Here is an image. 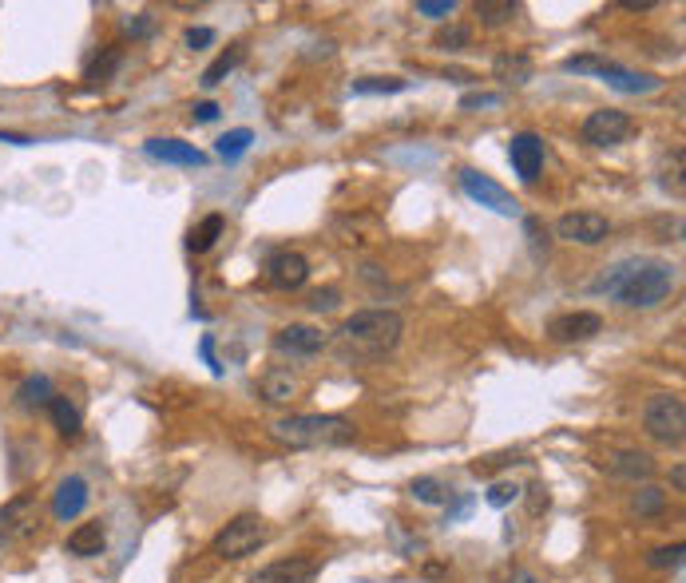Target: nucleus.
Segmentation results:
<instances>
[{"label": "nucleus", "instance_id": "obj_49", "mask_svg": "<svg viewBox=\"0 0 686 583\" xmlns=\"http://www.w3.org/2000/svg\"><path fill=\"white\" fill-rule=\"evenodd\" d=\"M0 139H4V143H16V147H24V143H32L28 135H16V131H0Z\"/></svg>", "mask_w": 686, "mask_h": 583}, {"label": "nucleus", "instance_id": "obj_12", "mask_svg": "<svg viewBox=\"0 0 686 583\" xmlns=\"http://www.w3.org/2000/svg\"><path fill=\"white\" fill-rule=\"evenodd\" d=\"M603 330V318L591 314V310H572V314H560L548 322V338L560 342V346H575V342H591L595 334Z\"/></svg>", "mask_w": 686, "mask_h": 583}, {"label": "nucleus", "instance_id": "obj_42", "mask_svg": "<svg viewBox=\"0 0 686 583\" xmlns=\"http://www.w3.org/2000/svg\"><path fill=\"white\" fill-rule=\"evenodd\" d=\"M528 492H532V496H528V512H532V516H540V512H548V504H552V496H548V488H544V484H532Z\"/></svg>", "mask_w": 686, "mask_h": 583}, {"label": "nucleus", "instance_id": "obj_8", "mask_svg": "<svg viewBox=\"0 0 686 583\" xmlns=\"http://www.w3.org/2000/svg\"><path fill=\"white\" fill-rule=\"evenodd\" d=\"M579 135L591 147H619V143H627L635 135V119L627 112H619V108H599V112H591L583 119Z\"/></svg>", "mask_w": 686, "mask_h": 583}, {"label": "nucleus", "instance_id": "obj_10", "mask_svg": "<svg viewBox=\"0 0 686 583\" xmlns=\"http://www.w3.org/2000/svg\"><path fill=\"white\" fill-rule=\"evenodd\" d=\"M508 163L524 183H536L544 171V139L536 131H520L508 139Z\"/></svg>", "mask_w": 686, "mask_h": 583}, {"label": "nucleus", "instance_id": "obj_48", "mask_svg": "<svg viewBox=\"0 0 686 583\" xmlns=\"http://www.w3.org/2000/svg\"><path fill=\"white\" fill-rule=\"evenodd\" d=\"M671 484H675V492H683L686 488V468L675 465V472H671Z\"/></svg>", "mask_w": 686, "mask_h": 583}, {"label": "nucleus", "instance_id": "obj_28", "mask_svg": "<svg viewBox=\"0 0 686 583\" xmlns=\"http://www.w3.org/2000/svg\"><path fill=\"white\" fill-rule=\"evenodd\" d=\"M516 12H520L516 0H480V4H476V16H480L484 28H500V24H508Z\"/></svg>", "mask_w": 686, "mask_h": 583}, {"label": "nucleus", "instance_id": "obj_33", "mask_svg": "<svg viewBox=\"0 0 686 583\" xmlns=\"http://www.w3.org/2000/svg\"><path fill=\"white\" fill-rule=\"evenodd\" d=\"M683 163H686L683 147H675L671 159H667V167H663V187H667L675 199H683Z\"/></svg>", "mask_w": 686, "mask_h": 583}, {"label": "nucleus", "instance_id": "obj_1", "mask_svg": "<svg viewBox=\"0 0 686 583\" xmlns=\"http://www.w3.org/2000/svg\"><path fill=\"white\" fill-rule=\"evenodd\" d=\"M679 286V274L671 262L663 258H623L615 266H607L599 278H595V294H607L615 298L619 306H631V310H655L663 306Z\"/></svg>", "mask_w": 686, "mask_h": 583}, {"label": "nucleus", "instance_id": "obj_11", "mask_svg": "<svg viewBox=\"0 0 686 583\" xmlns=\"http://www.w3.org/2000/svg\"><path fill=\"white\" fill-rule=\"evenodd\" d=\"M306 278H310L306 254H298V250H278V254L266 258V282H270L274 290H298V286H306Z\"/></svg>", "mask_w": 686, "mask_h": 583}, {"label": "nucleus", "instance_id": "obj_27", "mask_svg": "<svg viewBox=\"0 0 686 583\" xmlns=\"http://www.w3.org/2000/svg\"><path fill=\"white\" fill-rule=\"evenodd\" d=\"M242 60H246V48H242V44H230L227 52H223V56H219V60H215L207 72H203V88H219V84L227 80V76L234 72V68H238V64H242Z\"/></svg>", "mask_w": 686, "mask_h": 583}, {"label": "nucleus", "instance_id": "obj_3", "mask_svg": "<svg viewBox=\"0 0 686 583\" xmlns=\"http://www.w3.org/2000/svg\"><path fill=\"white\" fill-rule=\"evenodd\" d=\"M401 334H405V318L397 310H357L338 330L342 346L353 350V357H381L397 350Z\"/></svg>", "mask_w": 686, "mask_h": 583}, {"label": "nucleus", "instance_id": "obj_30", "mask_svg": "<svg viewBox=\"0 0 686 583\" xmlns=\"http://www.w3.org/2000/svg\"><path fill=\"white\" fill-rule=\"evenodd\" d=\"M250 143H254V131H250V127H234V131H227V135L219 139V155H223L227 163H234V159H242V155L250 151Z\"/></svg>", "mask_w": 686, "mask_h": 583}, {"label": "nucleus", "instance_id": "obj_36", "mask_svg": "<svg viewBox=\"0 0 686 583\" xmlns=\"http://www.w3.org/2000/svg\"><path fill=\"white\" fill-rule=\"evenodd\" d=\"M683 544H671V548H655L651 556H647V568H655V572H663V568H679L683 564Z\"/></svg>", "mask_w": 686, "mask_h": 583}, {"label": "nucleus", "instance_id": "obj_7", "mask_svg": "<svg viewBox=\"0 0 686 583\" xmlns=\"http://www.w3.org/2000/svg\"><path fill=\"white\" fill-rule=\"evenodd\" d=\"M36 528H40V504L32 492H20L0 508V548L28 540Z\"/></svg>", "mask_w": 686, "mask_h": 583}, {"label": "nucleus", "instance_id": "obj_9", "mask_svg": "<svg viewBox=\"0 0 686 583\" xmlns=\"http://www.w3.org/2000/svg\"><path fill=\"white\" fill-rule=\"evenodd\" d=\"M556 234H560L564 242H575V246H599V242H607L611 223H607V215H599V211H568V215L556 223Z\"/></svg>", "mask_w": 686, "mask_h": 583}, {"label": "nucleus", "instance_id": "obj_6", "mask_svg": "<svg viewBox=\"0 0 686 583\" xmlns=\"http://www.w3.org/2000/svg\"><path fill=\"white\" fill-rule=\"evenodd\" d=\"M460 191H464L472 203H480V207H488V211H496V215H504V219H516V215H520L516 195L504 191V187H500L492 175H484V171L464 167V171H460Z\"/></svg>", "mask_w": 686, "mask_h": 583}, {"label": "nucleus", "instance_id": "obj_39", "mask_svg": "<svg viewBox=\"0 0 686 583\" xmlns=\"http://www.w3.org/2000/svg\"><path fill=\"white\" fill-rule=\"evenodd\" d=\"M417 12L429 20H449L457 12V0H417Z\"/></svg>", "mask_w": 686, "mask_h": 583}, {"label": "nucleus", "instance_id": "obj_29", "mask_svg": "<svg viewBox=\"0 0 686 583\" xmlns=\"http://www.w3.org/2000/svg\"><path fill=\"white\" fill-rule=\"evenodd\" d=\"M409 492L421 500V504H449V484L445 480H437V476H417L413 484H409Z\"/></svg>", "mask_w": 686, "mask_h": 583}, {"label": "nucleus", "instance_id": "obj_32", "mask_svg": "<svg viewBox=\"0 0 686 583\" xmlns=\"http://www.w3.org/2000/svg\"><path fill=\"white\" fill-rule=\"evenodd\" d=\"M433 44H437L441 52H464V48L472 44V28H464V24H449V28H441V32L433 36Z\"/></svg>", "mask_w": 686, "mask_h": 583}, {"label": "nucleus", "instance_id": "obj_19", "mask_svg": "<svg viewBox=\"0 0 686 583\" xmlns=\"http://www.w3.org/2000/svg\"><path fill=\"white\" fill-rule=\"evenodd\" d=\"M607 472L619 476V480H631V484H639V480L647 484L655 476V461L647 453H639V449H619V453L607 457Z\"/></svg>", "mask_w": 686, "mask_h": 583}, {"label": "nucleus", "instance_id": "obj_15", "mask_svg": "<svg viewBox=\"0 0 686 583\" xmlns=\"http://www.w3.org/2000/svg\"><path fill=\"white\" fill-rule=\"evenodd\" d=\"M88 480L84 476H64L60 484H56V492H52V516L56 520H76L84 508H88Z\"/></svg>", "mask_w": 686, "mask_h": 583}, {"label": "nucleus", "instance_id": "obj_18", "mask_svg": "<svg viewBox=\"0 0 686 583\" xmlns=\"http://www.w3.org/2000/svg\"><path fill=\"white\" fill-rule=\"evenodd\" d=\"M104 548H108V528H104L100 520L80 524V528L68 536V544H64V552L76 556V560H96V556H104Z\"/></svg>", "mask_w": 686, "mask_h": 583}, {"label": "nucleus", "instance_id": "obj_5", "mask_svg": "<svg viewBox=\"0 0 686 583\" xmlns=\"http://www.w3.org/2000/svg\"><path fill=\"white\" fill-rule=\"evenodd\" d=\"M643 429L663 445L686 441V405L679 393H655L643 409Z\"/></svg>", "mask_w": 686, "mask_h": 583}, {"label": "nucleus", "instance_id": "obj_16", "mask_svg": "<svg viewBox=\"0 0 686 583\" xmlns=\"http://www.w3.org/2000/svg\"><path fill=\"white\" fill-rule=\"evenodd\" d=\"M599 80H607V88H615V92H623V96H643V92H659V88H663L659 76H651V72H631V68H619V64H611V60H607V68L599 72Z\"/></svg>", "mask_w": 686, "mask_h": 583}, {"label": "nucleus", "instance_id": "obj_43", "mask_svg": "<svg viewBox=\"0 0 686 583\" xmlns=\"http://www.w3.org/2000/svg\"><path fill=\"white\" fill-rule=\"evenodd\" d=\"M524 231H528V238H532V246H536V250H544V254H548V227H544L540 219H524Z\"/></svg>", "mask_w": 686, "mask_h": 583}, {"label": "nucleus", "instance_id": "obj_40", "mask_svg": "<svg viewBox=\"0 0 686 583\" xmlns=\"http://www.w3.org/2000/svg\"><path fill=\"white\" fill-rule=\"evenodd\" d=\"M338 302H342V294H338L334 286L310 294V310H314V314H330V310H338Z\"/></svg>", "mask_w": 686, "mask_h": 583}, {"label": "nucleus", "instance_id": "obj_50", "mask_svg": "<svg viewBox=\"0 0 686 583\" xmlns=\"http://www.w3.org/2000/svg\"><path fill=\"white\" fill-rule=\"evenodd\" d=\"M508 583H540V580H536L532 572H512V580H508Z\"/></svg>", "mask_w": 686, "mask_h": 583}, {"label": "nucleus", "instance_id": "obj_45", "mask_svg": "<svg viewBox=\"0 0 686 583\" xmlns=\"http://www.w3.org/2000/svg\"><path fill=\"white\" fill-rule=\"evenodd\" d=\"M199 353H203V361L211 365V373H215V377H223V365H219V357H215V338H211V334L199 342Z\"/></svg>", "mask_w": 686, "mask_h": 583}, {"label": "nucleus", "instance_id": "obj_44", "mask_svg": "<svg viewBox=\"0 0 686 583\" xmlns=\"http://www.w3.org/2000/svg\"><path fill=\"white\" fill-rule=\"evenodd\" d=\"M207 44H215V28H191L187 32V48H207Z\"/></svg>", "mask_w": 686, "mask_h": 583}, {"label": "nucleus", "instance_id": "obj_35", "mask_svg": "<svg viewBox=\"0 0 686 583\" xmlns=\"http://www.w3.org/2000/svg\"><path fill=\"white\" fill-rule=\"evenodd\" d=\"M564 68H568V72H575V76H599V72L607 68V60H603V56H595V52H583V56L564 60Z\"/></svg>", "mask_w": 686, "mask_h": 583}, {"label": "nucleus", "instance_id": "obj_34", "mask_svg": "<svg viewBox=\"0 0 686 583\" xmlns=\"http://www.w3.org/2000/svg\"><path fill=\"white\" fill-rule=\"evenodd\" d=\"M520 496H524V488L512 484V480H496V484L488 488V504H492V508H508V504H516Z\"/></svg>", "mask_w": 686, "mask_h": 583}, {"label": "nucleus", "instance_id": "obj_13", "mask_svg": "<svg viewBox=\"0 0 686 583\" xmlns=\"http://www.w3.org/2000/svg\"><path fill=\"white\" fill-rule=\"evenodd\" d=\"M330 346V338L314 326H286L274 334V350L278 353H290V357H314Z\"/></svg>", "mask_w": 686, "mask_h": 583}, {"label": "nucleus", "instance_id": "obj_4", "mask_svg": "<svg viewBox=\"0 0 686 583\" xmlns=\"http://www.w3.org/2000/svg\"><path fill=\"white\" fill-rule=\"evenodd\" d=\"M266 536H270L266 520L254 516V512H242V516L230 520L227 528H219V536L211 540V552H215L219 560H242V556L258 552V548L266 544Z\"/></svg>", "mask_w": 686, "mask_h": 583}, {"label": "nucleus", "instance_id": "obj_20", "mask_svg": "<svg viewBox=\"0 0 686 583\" xmlns=\"http://www.w3.org/2000/svg\"><path fill=\"white\" fill-rule=\"evenodd\" d=\"M492 76H496L504 88H520V84H528V80L536 76V68H532V56H528V52H500V56L492 60Z\"/></svg>", "mask_w": 686, "mask_h": 583}, {"label": "nucleus", "instance_id": "obj_24", "mask_svg": "<svg viewBox=\"0 0 686 583\" xmlns=\"http://www.w3.org/2000/svg\"><path fill=\"white\" fill-rule=\"evenodd\" d=\"M52 397H56V389H52V381H48L44 373L24 377L20 389H16V405H20V409H40V405H48Z\"/></svg>", "mask_w": 686, "mask_h": 583}, {"label": "nucleus", "instance_id": "obj_46", "mask_svg": "<svg viewBox=\"0 0 686 583\" xmlns=\"http://www.w3.org/2000/svg\"><path fill=\"white\" fill-rule=\"evenodd\" d=\"M219 112H223V108H219L215 100H203V104H195V108H191V116L199 119V123H211V119H219Z\"/></svg>", "mask_w": 686, "mask_h": 583}, {"label": "nucleus", "instance_id": "obj_23", "mask_svg": "<svg viewBox=\"0 0 686 583\" xmlns=\"http://www.w3.org/2000/svg\"><path fill=\"white\" fill-rule=\"evenodd\" d=\"M258 393H262L270 405H286V401L298 393V381L290 377V369H270V373L258 381Z\"/></svg>", "mask_w": 686, "mask_h": 583}, {"label": "nucleus", "instance_id": "obj_2", "mask_svg": "<svg viewBox=\"0 0 686 583\" xmlns=\"http://www.w3.org/2000/svg\"><path fill=\"white\" fill-rule=\"evenodd\" d=\"M270 437L286 449H345L357 441V425L338 413H298L274 421Z\"/></svg>", "mask_w": 686, "mask_h": 583}, {"label": "nucleus", "instance_id": "obj_14", "mask_svg": "<svg viewBox=\"0 0 686 583\" xmlns=\"http://www.w3.org/2000/svg\"><path fill=\"white\" fill-rule=\"evenodd\" d=\"M318 576V560L310 556H290V560H274L262 572H254L250 583H310Z\"/></svg>", "mask_w": 686, "mask_h": 583}, {"label": "nucleus", "instance_id": "obj_31", "mask_svg": "<svg viewBox=\"0 0 686 583\" xmlns=\"http://www.w3.org/2000/svg\"><path fill=\"white\" fill-rule=\"evenodd\" d=\"M353 92H357V96H381V92H405V80H401V76H365V80H353Z\"/></svg>", "mask_w": 686, "mask_h": 583}, {"label": "nucleus", "instance_id": "obj_47", "mask_svg": "<svg viewBox=\"0 0 686 583\" xmlns=\"http://www.w3.org/2000/svg\"><path fill=\"white\" fill-rule=\"evenodd\" d=\"M619 8H627V12H651L655 0H619Z\"/></svg>", "mask_w": 686, "mask_h": 583}, {"label": "nucleus", "instance_id": "obj_26", "mask_svg": "<svg viewBox=\"0 0 686 583\" xmlns=\"http://www.w3.org/2000/svg\"><path fill=\"white\" fill-rule=\"evenodd\" d=\"M223 231H227V219H223V215H207L195 231L187 234V250H191V254H207V250L223 238Z\"/></svg>", "mask_w": 686, "mask_h": 583}, {"label": "nucleus", "instance_id": "obj_38", "mask_svg": "<svg viewBox=\"0 0 686 583\" xmlns=\"http://www.w3.org/2000/svg\"><path fill=\"white\" fill-rule=\"evenodd\" d=\"M504 96L500 92H468L460 96V112H480V108H500Z\"/></svg>", "mask_w": 686, "mask_h": 583}, {"label": "nucleus", "instance_id": "obj_37", "mask_svg": "<svg viewBox=\"0 0 686 583\" xmlns=\"http://www.w3.org/2000/svg\"><path fill=\"white\" fill-rule=\"evenodd\" d=\"M508 465H520V457L516 453H492L484 461H472V476H492V472H500V468Z\"/></svg>", "mask_w": 686, "mask_h": 583}, {"label": "nucleus", "instance_id": "obj_17", "mask_svg": "<svg viewBox=\"0 0 686 583\" xmlns=\"http://www.w3.org/2000/svg\"><path fill=\"white\" fill-rule=\"evenodd\" d=\"M143 151L159 163H179V167H203L207 155L195 147V143H183V139H147Z\"/></svg>", "mask_w": 686, "mask_h": 583}, {"label": "nucleus", "instance_id": "obj_25", "mask_svg": "<svg viewBox=\"0 0 686 583\" xmlns=\"http://www.w3.org/2000/svg\"><path fill=\"white\" fill-rule=\"evenodd\" d=\"M639 520H647V516H663L667 512V488H659V484H643L635 496H631V504H627Z\"/></svg>", "mask_w": 686, "mask_h": 583}, {"label": "nucleus", "instance_id": "obj_21", "mask_svg": "<svg viewBox=\"0 0 686 583\" xmlns=\"http://www.w3.org/2000/svg\"><path fill=\"white\" fill-rule=\"evenodd\" d=\"M48 413H52V425H56V433H60L64 441H76V437L84 433L80 409H76L68 397H52V401H48Z\"/></svg>", "mask_w": 686, "mask_h": 583}, {"label": "nucleus", "instance_id": "obj_41", "mask_svg": "<svg viewBox=\"0 0 686 583\" xmlns=\"http://www.w3.org/2000/svg\"><path fill=\"white\" fill-rule=\"evenodd\" d=\"M123 28L131 32V40H147V36L155 32V16H151V12H135V16L123 24Z\"/></svg>", "mask_w": 686, "mask_h": 583}, {"label": "nucleus", "instance_id": "obj_22", "mask_svg": "<svg viewBox=\"0 0 686 583\" xmlns=\"http://www.w3.org/2000/svg\"><path fill=\"white\" fill-rule=\"evenodd\" d=\"M119 68H123V48H104V52L88 64V72H84V88H104V84H112Z\"/></svg>", "mask_w": 686, "mask_h": 583}]
</instances>
